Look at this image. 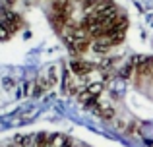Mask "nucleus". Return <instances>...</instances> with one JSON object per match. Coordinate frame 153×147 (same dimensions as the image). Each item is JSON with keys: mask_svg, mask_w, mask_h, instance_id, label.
<instances>
[{"mask_svg": "<svg viewBox=\"0 0 153 147\" xmlns=\"http://www.w3.org/2000/svg\"><path fill=\"white\" fill-rule=\"evenodd\" d=\"M72 70H74V74L83 75V74H87L91 70V66L87 64L85 60H76V62H72Z\"/></svg>", "mask_w": 153, "mask_h": 147, "instance_id": "f257e3e1", "label": "nucleus"}, {"mask_svg": "<svg viewBox=\"0 0 153 147\" xmlns=\"http://www.w3.org/2000/svg\"><path fill=\"white\" fill-rule=\"evenodd\" d=\"M10 33H12V31L8 29L4 23H0V39H8V37H10Z\"/></svg>", "mask_w": 153, "mask_h": 147, "instance_id": "f03ea898", "label": "nucleus"}]
</instances>
